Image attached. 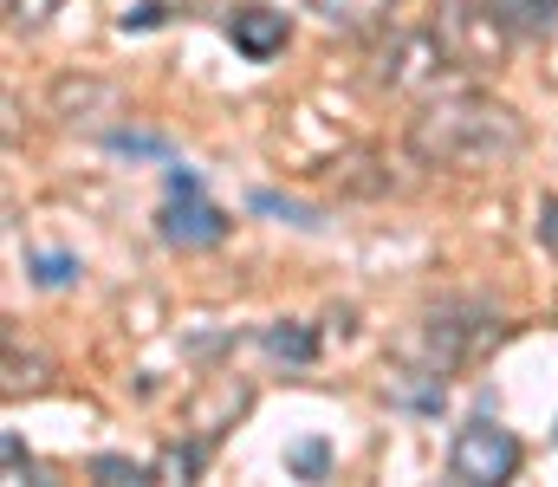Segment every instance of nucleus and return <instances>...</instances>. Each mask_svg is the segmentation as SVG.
I'll list each match as a JSON object with an SVG mask.
<instances>
[{"instance_id":"obj_9","label":"nucleus","mask_w":558,"mask_h":487,"mask_svg":"<svg viewBox=\"0 0 558 487\" xmlns=\"http://www.w3.org/2000/svg\"><path fill=\"white\" fill-rule=\"evenodd\" d=\"M0 455H7V482L20 487V482H26V449H20V436H13V429L0 436Z\"/></svg>"},{"instance_id":"obj_6","label":"nucleus","mask_w":558,"mask_h":487,"mask_svg":"<svg viewBox=\"0 0 558 487\" xmlns=\"http://www.w3.org/2000/svg\"><path fill=\"white\" fill-rule=\"evenodd\" d=\"M435 65H441V46H435V39H410V46L397 52V65H384V78H390V85H422Z\"/></svg>"},{"instance_id":"obj_4","label":"nucleus","mask_w":558,"mask_h":487,"mask_svg":"<svg viewBox=\"0 0 558 487\" xmlns=\"http://www.w3.org/2000/svg\"><path fill=\"white\" fill-rule=\"evenodd\" d=\"M228 39H234V52H247V59H274V52H286V13L247 0V7L228 13Z\"/></svg>"},{"instance_id":"obj_2","label":"nucleus","mask_w":558,"mask_h":487,"mask_svg":"<svg viewBox=\"0 0 558 487\" xmlns=\"http://www.w3.org/2000/svg\"><path fill=\"white\" fill-rule=\"evenodd\" d=\"M448 468H454V482H468V487L507 482V475L520 468V442H513V429H500L494 416H468V423L454 429Z\"/></svg>"},{"instance_id":"obj_11","label":"nucleus","mask_w":558,"mask_h":487,"mask_svg":"<svg viewBox=\"0 0 558 487\" xmlns=\"http://www.w3.org/2000/svg\"><path fill=\"white\" fill-rule=\"evenodd\" d=\"M39 280H46V287H65V280H72V260L46 254V260H39Z\"/></svg>"},{"instance_id":"obj_12","label":"nucleus","mask_w":558,"mask_h":487,"mask_svg":"<svg viewBox=\"0 0 558 487\" xmlns=\"http://www.w3.org/2000/svg\"><path fill=\"white\" fill-rule=\"evenodd\" d=\"M539 234H553V241H558V202H546V208H539Z\"/></svg>"},{"instance_id":"obj_5","label":"nucleus","mask_w":558,"mask_h":487,"mask_svg":"<svg viewBox=\"0 0 558 487\" xmlns=\"http://www.w3.org/2000/svg\"><path fill=\"white\" fill-rule=\"evenodd\" d=\"M274 357H286V364H312L318 357V338H312V325H299V319H279L267 325V338H260Z\"/></svg>"},{"instance_id":"obj_10","label":"nucleus","mask_w":558,"mask_h":487,"mask_svg":"<svg viewBox=\"0 0 558 487\" xmlns=\"http://www.w3.org/2000/svg\"><path fill=\"white\" fill-rule=\"evenodd\" d=\"M286 462H292L299 475H318V468H325V442H299V449H292Z\"/></svg>"},{"instance_id":"obj_1","label":"nucleus","mask_w":558,"mask_h":487,"mask_svg":"<svg viewBox=\"0 0 558 487\" xmlns=\"http://www.w3.org/2000/svg\"><path fill=\"white\" fill-rule=\"evenodd\" d=\"M526 144L520 118L481 98H448L441 111H428L416 124V150L441 169H494Z\"/></svg>"},{"instance_id":"obj_7","label":"nucleus","mask_w":558,"mask_h":487,"mask_svg":"<svg viewBox=\"0 0 558 487\" xmlns=\"http://www.w3.org/2000/svg\"><path fill=\"white\" fill-rule=\"evenodd\" d=\"M520 33H553L558 26V0H494Z\"/></svg>"},{"instance_id":"obj_3","label":"nucleus","mask_w":558,"mask_h":487,"mask_svg":"<svg viewBox=\"0 0 558 487\" xmlns=\"http://www.w3.org/2000/svg\"><path fill=\"white\" fill-rule=\"evenodd\" d=\"M156 228H162L169 247H215V241L228 234V215L202 195V182H195L189 169H169V202H162Z\"/></svg>"},{"instance_id":"obj_8","label":"nucleus","mask_w":558,"mask_h":487,"mask_svg":"<svg viewBox=\"0 0 558 487\" xmlns=\"http://www.w3.org/2000/svg\"><path fill=\"white\" fill-rule=\"evenodd\" d=\"M195 468H202V449H182V442H175V449L156 455L149 475H156V482H195Z\"/></svg>"}]
</instances>
